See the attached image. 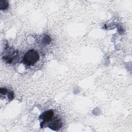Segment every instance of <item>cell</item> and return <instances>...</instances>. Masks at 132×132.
Segmentation results:
<instances>
[{"mask_svg": "<svg viewBox=\"0 0 132 132\" xmlns=\"http://www.w3.org/2000/svg\"><path fill=\"white\" fill-rule=\"evenodd\" d=\"M39 58L40 56L38 52L34 49H31L24 54L23 57V62L27 66H33L39 61Z\"/></svg>", "mask_w": 132, "mask_h": 132, "instance_id": "6da1fadb", "label": "cell"}, {"mask_svg": "<svg viewBox=\"0 0 132 132\" xmlns=\"http://www.w3.org/2000/svg\"><path fill=\"white\" fill-rule=\"evenodd\" d=\"M45 124H46V127H48L49 128L55 131L59 130L62 125L61 119L57 117H55L54 118H52Z\"/></svg>", "mask_w": 132, "mask_h": 132, "instance_id": "7a4b0ae2", "label": "cell"}, {"mask_svg": "<svg viewBox=\"0 0 132 132\" xmlns=\"http://www.w3.org/2000/svg\"><path fill=\"white\" fill-rule=\"evenodd\" d=\"M54 113L52 110H48L45 111H44L39 117V119L42 120L41 122V127L42 128L43 125L53 118Z\"/></svg>", "mask_w": 132, "mask_h": 132, "instance_id": "3957f363", "label": "cell"}]
</instances>
